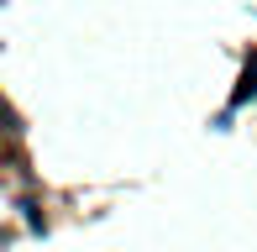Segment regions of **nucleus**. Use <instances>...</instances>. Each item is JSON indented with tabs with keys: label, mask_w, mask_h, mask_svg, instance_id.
Segmentation results:
<instances>
[{
	"label": "nucleus",
	"mask_w": 257,
	"mask_h": 252,
	"mask_svg": "<svg viewBox=\"0 0 257 252\" xmlns=\"http://www.w3.org/2000/svg\"><path fill=\"white\" fill-rule=\"evenodd\" d=\"M257 95V63H247V74H241V89H236V105L241 100H252Z\"/></svg>",
	"instance_id": "nucleus-1"
}]
</instances>
